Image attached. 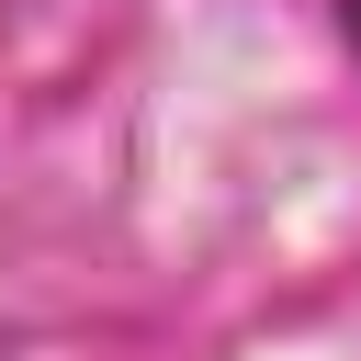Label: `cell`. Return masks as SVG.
Listing matches in <instances>:
<instances>
[{
	"label": "cell",
	"mask_w": 361,
	"mask_h": 361,
	"mask_svg": "<svg viewBox=\"0 0 361 361\" xmlns=\"http://www.w3.org/2000/svg\"><path fill=\"white\" fill-rule=\"evenodd\" d=\"M338 34H350V45H361V0H338Z\"/></svg>",
	"instance_id": "cell-1"
}]
</instances>
